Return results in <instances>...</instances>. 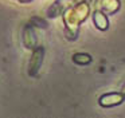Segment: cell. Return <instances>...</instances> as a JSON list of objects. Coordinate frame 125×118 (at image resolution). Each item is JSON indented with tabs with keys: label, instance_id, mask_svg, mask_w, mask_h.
<instances>
[{
	"label": "cell",
	"instance_id": "1",
	"mask_svg": "<svg viewBox=\"0 0 125 118\" xmlns=\"http://www.w3.org/2000/svg\"><path fill=\"white\" fill-rule=\"evenodd\" d=\"M124 101V95L118 93H112V94H105L100 98V105L104 107H110V106H116V105L122 103Z\"/></svg>",
	"mask_w": 125,
	"mask_h": 118
},
{
	"label": "cell",
	"instance_id": "2",
	"mask_svg": "<svg viewBox=\"0 0 125 118\" xmlns=\"http://www.w3.org/2000/svg\"><path fill=\"white\" fill-rule=\"evenodd\" d=\"M93 19H94V23L97 24L98 28H101V30L108 28V19H106V16H104L101 12H95L94 16H93Z\"/></svg>",
	"mask_w": 125,
	"mask_h": 118
},
{
	"label": "cell",
	"instance_id": "3",
	"mask_svg": "<svg viewBox=\"0 0 125 118\" xmlns=\"http://www.w3.org/2000/svg\"><path fill=\"white\" fill-rule=\"evenodd\" d=\"M73 60L78 64H89L92 62V58L87 54H75L73 56Z\"/></svg>",
	"mask_w": 125,
	"mask_h": 118
}]
</instances>
